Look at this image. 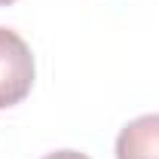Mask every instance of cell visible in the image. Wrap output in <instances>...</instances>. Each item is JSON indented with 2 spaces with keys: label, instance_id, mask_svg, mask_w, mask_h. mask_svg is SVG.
Masks as SVG:
<instances>
[{
  "label": "cell",
  "instance_id": "obj_4",
  "mask_svg": "<svg viewBox=\"0 0 159 159\" xmlns=\"http://www.w3.org/2000/svg\"><path fill=\"white\" fill-rule=\"evenodd\" d=\"M9 3H16V0H0V6H9Z\"/></svg>",
  "mask_w": 159,
  "mask_h": 159
},
{
  "label": "cell",
  "instance_id": "obj_2",
  "mask_svg": "<svg viewBox=\"0 0 159 159\" xmlns=\"http://www.w3.org/2000/svg\"><path fill=\"white\" fill-rule=\"evenodd\" d=\"M116 159H159V113L132 119L119 132Z\"/></svg>",
  "mask_w": 159,
  "mask_h": 159
},
{
  "label": "cell",
  "instance_id": "obj_1",
  "mask_svg": "<svg viewBox=\"0 0 159 159\" xmlns=\"http://www.w3.org/2000/svg\"><path fill=\"white\" fill-rule=\"evenodd\" d=\"M34 55L31 46L9 28H0V110L16 107L31 95Z\"/></svg>",
  "mask_w": 159,
  "mask_h": 159
},
{
  "label": "cell",
  "instance_id": "obj_3",
  "mask_svg": "<svg viewBox=\"0 0 159 159\" xmlns=\"http://www.w3.org/2000/svg\"><path fill=\"white\" fill-rule=\"evenodd\" d=\"M43 159H89L86 153H80V150H55V153H49V156Z\"/></svg>",
  "mask_w": 159,
  "mask_h": 159
}]
</instances>
